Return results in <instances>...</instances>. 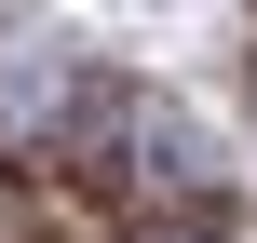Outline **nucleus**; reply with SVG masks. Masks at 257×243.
Segmentation results:
<instances>
[{"label":"nucleus","mask_w":257,"mask_h":243,"mask_svg":"<svg viewBox=\"0 0 257 243\" xmlns=\"http://www.w3.org/2000/svg\"><path fill=\"white\" fill-rule=\"evenodd\" d=\"M122 243H244V230H217V216H136Z\"/></svg>","instance_id":"f257e3e1"}]
</instances>
